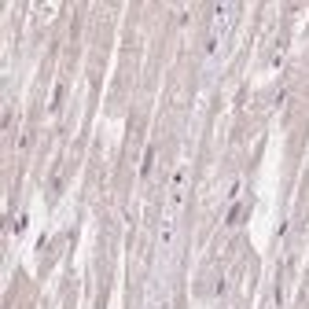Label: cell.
I'll list each match as a JSON object with an SVG mask.
<instances>
[{
    "instance_id": "cell-3",
    "label": "cell",
    "mask_w": 309,
    "mask_h": 309,
    "mask_svg": "<svg viewBox=\"0 0 309 309\" xmlns=\"http://www.w3.org/2000/svg\"><path fill=\"white\" fill-rule=\"evenodd\" d=\"M26 224H30V213H18L15 224H11V232H15V236H22V232H26Z\"/></svg>"
},
{
    "instance_id": "cell-1",
    "label": "cell",
    "mask_w": 309,
    "mask_h": 309,
    "mask_svg": "<svg viewBox=\"0 0 309 309\" xmlns=\"http://www.w3.org/2000/svg\"><path fill=\"white\" fill-rule=\"evenodd\" d=\"M232 15H236V7H213V37H221V30H228V26H232Z\"/></svg>"
},
{
    "instance_id": "cell-4",
    "label": "cell",
    "mask_w": 309,
    "mask_h": 309,
    "mask_svg": "<svg viewBox=\"0 0 309 309\" xmlns=\"http://www.w3.org/2000/svg\"><path fill=\"white\" fill-rule=\"evenodd\" d=\"M151 162H155V147H147V155H144V166H140V173H151Z\"/></svg>"
},
{
    "instance_id": "cell-2",
    "label": "cell",
    "mask_w": 309,
    "mask_h": 309,
    "mask_svg": "<svg viewBox=\"0 0 309 309\" xmlns=\"http://www.w3.org/2000/svg\"><path fill=\"white\" fill-rule=\"evenodd\" d=\"M173 236H177V224H173V217L162 224V232H158V243H162V247H173Z\"/></svg>"
}]
</instances>
